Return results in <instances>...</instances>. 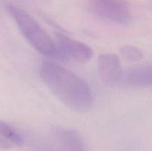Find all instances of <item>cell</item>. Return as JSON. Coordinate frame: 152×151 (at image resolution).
Listing matches in <instances>:
<instances>
[{"label":"cell","mask_w":152,"mask_h":151,"mask_svg":"<svg viewBox=\"0 0 152 151\" xmlns=\"http://www.w3.org/2000/svg\"><path fill=\"white\" fill-rule=\"evenodd\" d=\"M99 78L107 84H115L123 78V70L119 56L115 53H102L97 59Z\"/></svg>","instance_id":"obj_5"},{"label":"cell","mask_w":152,"mask_h":151,"mask_svg":"<svg viewBox=\"0 0 152 151\" xmlns=\"http://www.w3.org/2000/svg\"><path fill=\"white\" fill-rule=\"evenodd\" d=\"M13 146V145L10 142L0 136V150H8Z\"/></svg>","instance_id":"obj_10"},{"label":"cell","mask_w":152,"mask_h":151,"mask_svg":"<svg viewBox=\"0 0 152 151\" xmlns=\"http://www.w3.org/2000/svg\"><path fill=\"white\" fill-rule=\"evenodd\" d=\"M57 139L61 151H87L83 138L75 130H61Z\"/></svg>","instance_id":"obj_6"},{"label":"cell","mask_w":152,"mask_h":151,"mask_svg":"<svg viewBox=\"0 0 152 151\" xmlns=\"http://www.w3.org/2000/svg\"><path fill=\"white\" fill-rule=\"evenodd\" d=\"M127 84L139 87H152V64L134 68L126 73Z\"/></svg>","instance_id":"obj_7"},{"label":"cell","mask_w":152,"mask_h":151,"mask_svg":"<svg viewBox=\"0 0 152 151\" xmlns=\"http://www.w3.org/2000/svg\"><path fill=\"white\" fill-rule=\"evenodd\" d=\"M120 53L123 58L129 62H137L143 57V52L140 47L134 45H123Z\"/></svg>","instance_id":"obj_9"},{"label":"cell","mask_w":152,"mask_h":151,"mask_svg":"<svg viewBox=\"0 0 152 151\" xmlns=\"http://www.w3.org/2000/svg\"><path fill=\"white\" fill-rule=\"evenodd\" d=\"M55 42L58 49V59L60 60L86 63L93 56V50L90 46L61 33H55Z\"/></svg>","instance_id":"obj_4"},{"label":"cell","mask_w":152,"mask_h":151,"mask_svg":"<svg viewBox=\"0 0 152 151\" xmlns=\"http://www.w3.org/2000/svg\"><path fill=\"white\" fill-rule=\"evenodd\" d=\"M89 9L96 16L119 24L131 22L132 13L126 0H88Z\"/></svg>","instance_id":"obj_3"},{"label":"cell","mask_w":152,"mask_h":151,"mask_svg":"<svg viewBox=\"0 0 152 151\" xmlns=\"http://www.w3.org/2000/svg\"><path fill=\"white\" fill-rule=\"evenodd\" d=\"M7 10L22 35L36 50L46 56L59 58L55 41L30 13L15 4L7 6Z\"/></svg>","instance_id":"obj_2"},{"label":"cell","mask_w":152,"mask_h":151,"mask_svg":"<svg viewBox=\"0 0 152 151\" xmlns=\"http://www.w3.org/2000/svg\"><path fill=\"white\" fill-rule=\"evenodd\" d=\"M39 75L52 93L75 112L90 111L94 105V95L83 78L59 64L45 60L40 65Z\"/></svg>","instance_id":"obj_1"},{"label":"cell","mask_w":152,"mask_h":151,"mask_svg":"<svg viewBox=\"0 0 152 151\" xmlns=\"http://www.w3.org/2000/svg\"><path fill=\"white\" fill-rule=\"evenodd\" d=\"M0 136L8 141L13 146H22L24 143L22 135L11 124L0 120Z\"/></svg>","instance_id":"obj_8"}]
</instances>
